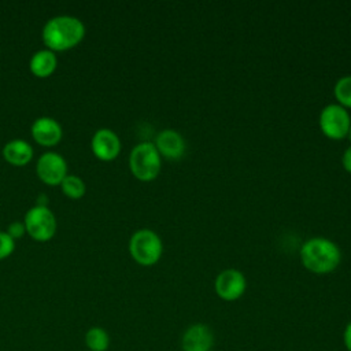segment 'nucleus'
Instances as JSON below:
<instances>
[{
	"label": "nucleus",
	"mask_w": 351,
	"mask_h": 351,
	"mask_svg": "<svg viewBox=\"0 0 351 351\" xmlns=\"http://www.w3.org/2000/svg\"><path fill=\"white\" fill-rule=\"evenodd\" d=\"M129 252L138 265L154 266L163 252L162 239L151 229H138L129 240Z\"/></svg>",
	"instance_id": "4"
},
{
	"label": "nucleus",
	"mask_w": 351,
	"mask_h": 351,
	"mask_svg": "<svg viewBox=\"0 0 351 351\" xmlns=\"http://www.w3.org/2000/svg\"><path fill=\"white\" fill-rule=\"evenodd\" d=\"M60 189L70 199H81L86 192L85 182L74 174H67L64 177V180L60 182Z\"/></svg>",
	"instance_id": "16"
},
{
	"label": "nucleus",
	"mask_w": 351,
	"mask_h": 351,
	"mask_svg": "<svg viewBox=\"0 0 351 351\" xmlns=\"http://www.w3.org/2000/svg\"><path fill=\"white\" fill-rule=\"evenodd\" d=\"M214 289L219 299L234 302L240 299L247 289L245 276L237 269H225L215 277Z\"/></svg>",
	"instance_id": "7"
},
{
	"label": "nucleus",
	"mask_w": 351,
	"mask_h": 351,
	"mask_svg": "<svg viewBox=\"0 0 351 351\" xmlns=\"http://www.w3.org/2000/svg\"><path fill=\"white\" fill-rule=\"evenodd\" d=\"M341 165H343V169L351 174V145L344 149L341 155Z\"/></svg>",
	"instance_id": "20"
},
{
	"label": "nucleus",
	"mask_w": 351,
	"mask_h": 351,
	"mask_svg": "<svg viewBox=\"0 0 351 351\" xmlns=\"http://www.w3.org/2000/svg\"><path fill=\"white\" fill-rule=\"evenodd\" d=\"M302 265L314 274L332 273L341 261L339 245L326 237H311L300 248Z\"/></svg>",
	"instance_id": "1"
},
{
	"label": "nucleus",
	"mask_w": 351,
	"mask_h": 351,
	"mask_svg": "<svg viewBox=\"0 0 351 351\" xmlns=\"http://www.w3.org/2000/svg\"><path fill=\"white\" fill-rule=\"evenodd\" d=\"M129 167L132 174L140 181L155 180L160 173L162 156L154 143L144 141L134 145L129 155Z\"/></svg>",
	"instance_id": "3"
},
{
	"label": "nucleus",
	"mask_w": 351,
	"mask_h": 351,
	"mask_svg": "<svg viewBox=\"0 0 351 351\" xmlns=\"http://www.w3.org/2000/svg\"><path fill=\"white\" fill-rule=\"evenodd\" d=\"M58 66V58L51 49H38L33 53L29 62L30 71L40 78H45L51 75Z\"/></svg>",
	"instance_id": "14"
},
{
	"label": "nucleus",
	"mask_w": 351,
	"mask_h": 351,
	"mask_svg": "<svg viewBox=\"0 0 351 351\" xmlns=\"http://www.w3.org/2000/svg\"><path fill=\"white\" fill-rule=\"evenodd\" d=\"M32 137L44 147H53L62 138V126L55 118L40 117L32 125Z\"/></svg>",
	"instance_id": "12"
},
{
	"label": "nucleus",
	"mask_w": 351,
	"mask_h": 351,
	"mask_svg": "<svg viewBox=\"0 0 351 351\" xmlns=\"http://www.w3.org/2000/svg\"><path fill=\"white\" fill-rule=\"evenodd\" d=\"M15 250V240L7 233L0 232V259L10 256Z\"/></svg>",
	"instance_id": "18"
},
{
	"label": "nucleus",
	"mask_w": 351,
	"mask_h": 351,
	"mask_svg": "<svg viewBox=\"0 0 351 351\" xmlns=\"http://www.w3.org/2000/svg\"><path fill=\"white\" fill-rule=\"evenodd\" d=\"M90 148L93 155L100 160H112L121 152V140L118 134L108 129H97L90 140Z\"/></svg>",
	"instance_id": "9"
},
{
	"label": "nucleus",
	"mask_w": 351,
	"mask_h": 351,
	"mask_svg": "<svg viewBox=\"0 0 351 351\" xmlns=\"http://www.w3.org/2000/svg\"><path fill=\"white\" fill-rule=\"evenodd\" d=\"M333 93L337 104L343 106L344 108H351V75L339 78L335 84Z\"/></svg>",
	"instance_id": "17"
},
{
	"label": "nucleus",
	"mask_w": 351,
	"mask_h": 351,
	"mask_svg": "<svg viewBox=\"0 0 351 351\" xmlns=\"http://www.w3.org/2000/svg\"><path fill=\"white\" fill-rule=\"evenodd\" d=\"M154 145L158 149L159 155L169 160H177L182 158L186 149L185 138L174 129L160 130L155 137Z\"/></svg>",
	"instance_id": "11"
},
{
	"label": "nucleus",
	"mask_w": 351,
	"mask_h": 351,
	"mask_svg": "<svg viewBox=\"0 0 351 351\" xmlns=\"http://www.w3.org/2000/svg\"><path fill=\"white\" fill-rule=\"evenodd\" d=\"M343 343L347 351H351V322H348L343 332Z\"/></svg>",
	"instance_id": "21"
},
{
	"label": "nucleus",
	"mask_w": 351,
	"mask_h": 351,
	"mask_svg": "<svg viewBox=\"0 0 351 351\" xmlns=\"http://www.w3.org/2000/svg\"><path fill=\"white\" fill-rule=\"evenodd\" d=\"M214 333L206 324H192L181 336L182 351H211Z\"/></svg>",
	"instance_id": "10"
},
{
	"label": "nucleus",
	"mask_w": 351,
	"mask_h": 351,
	"mask_svg": "<svg viewBox=\"0 0 351 351\" xmlns=\"http://www.w3.org/2000/svg\"><path fill=\"white\" fill-rule=\"evenodd\" d=\"M26 233L37 241H48L56 233V217L48 206L30 207L23 218Z\"/></svg>",
	"instance_id": "5"
},
{
	"label": "nucleus",
	"mask_w": 351,
	"mask_h": 351,
	"mask_svg": "<svg viewBox=\"0 0 351 351\" xmlns=\"http://www.w3.org/2000/svg\"><path fill=\"white\" fill-rule=\"evenodd\" d=\"M348 137H350V140H351V126H350V132H348Z\"/></svg>",
	"instance_id": "22"
},
{
	"label": "nucleus",
	"mask_w": 351,
	"mask_h": 351,
	"mask_svg": "<svg viewBox=\"0 0 351 351\" xmlns=\"http://www.w3.org/2000/svg\"><path fill=\"white\" fill-rule=\"evenodd\" d=\"M85 26L73 15H58L51 18L43 27V41L51 51H66L81 43Z\"/></svg>",
	"instance_id": "2"
},
{
	"label": "nucleus",
	"mask_w": 351,
	"mask_h": 351,
	"mask_svg": "<svg viewBox=\"0 0 351 351\" xmlns=\"http://www.w3.org/2000/svg\"><path fill=\"white\" fill-rule=\"evenodd\" d=\"M4 159L14 166H25L33 158V147L22 138H14L3 147Z\"/></svg>",
	"instance_id": "13"
},
{
	"label": "nucleus",
	"mask_w": 351,
	"mask_h": 351,
	"mask_svg": "<svg viewBox=\"0 0 351 351\" xmlns=\"http://www.w3.org/2000/svg\"><path fill=\"white\" fill-rule=\"evenodd\" d=\"M14 240L16 239H21L25 233H26V229H25V225L23 222L21 221H14L11 222L8 226H7V230H5Z\"/></svg>",
	"instance_id": "19"
},
{
	"label": "nucleus",
	"mask_w": 351,
	"mask_h": 351,
	"mask_svg": "<svg viewBox=\"0 0 351 351\" xmlns=\"http://www.w3.org/2000/svg\"><path fill=\"white\" fill-rule=\"evenodd\" d=\"M318 123L325 137L330 140H341L348 136L351 117L347 108L337 103H330L321 110Z\"/></svg>",
	"instance_id": "6"
},
{
	"label": "nucleus",
	"mask_w": 351,
	"mask_h": 351,
	"mask_svg": "<svg viewBox=\"0 0 351 351\" xmlns=\"http://www.w3.org/2000/svg\"><path fill=\"white\" fill-rule=\"evenodd\" d=\"M36 171L38 178L47 185H60V182L67 176L66 159L56 152L43 154L36 165Z\"/></svg>",
	"instance_id": "8"
},
{
	"label": "nucleus",
	"mask_w": 351,
	"mask_h": 351,
	"mask_svg": "<svg viewBox=\"0 0 351 351\" xmlns=\"http://www.w3.org/2000/svg\"><path fill=\"white\" fill-rule=\"evenodd\" d=\"M88 351H107L110 347V335L101 326H92L84 337Z\"/></svg>",
	"instance_id": "15"
}]
</instances>
